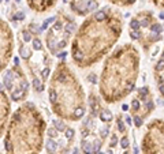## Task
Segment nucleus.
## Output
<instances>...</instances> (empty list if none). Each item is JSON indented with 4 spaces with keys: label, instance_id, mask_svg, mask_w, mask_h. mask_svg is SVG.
<instances>
[{
    "label": "nucleus",
    "instance_id": "obj_34",
    "mask_svg": "<svg viewBox=\"0 0 164 154\" xmlns=\"http://www.w3.org/2000/svg\"><path fill=\"white\" fill-rule=\"evenodd\" d=\"M16 1H19V0H16Z\"/></svg>",
    "mask_w": 164,
    "mask_h": 154
},
{
    "label": "nucleus",
    "instance_id": "obj_29",
    "mask_svg": "<svg viewBox=\"0 0 164 154\" xmlns=\"http://www.w3.org/2000/svg\"><path fill=\"white\" fill-rule=\"evenodd\" d=\"M14 64H15V66H19V59H18V57H14Z\"/></svg>",
    "mask_w": 164,
    "mask_h": 154
},
{
    "label": "nucleus",
    "instance_id": "obj_8",
    "mask_svg": "<svg viewBox=\"0 0 164 154\" xmlns=\"http://www.w3.org/2000/svg\"><path fill=\"white\" fill-rule=\"evenodd\" d=\"M8 115H10V101L3 90V91H0V136L6 128Z\"/></svg>",
    "mask_w": 164,
    "mask_h": 154
},
{
    "label": "nucleus",
    "instance_id": "obj_33",
    "mask_svg": "<svg viewBox=\"0 0 164 154\" xmlns=\"http://www.w3.org/2000/svg\"><path fill=\"white\" fill-rule=\"evenodd\" d=\"M125 154H129V153H127V151H126V153H125Z\"/></svg>",
    "mask_w": 164,
    "mask_h": 154
},
{
    "label": "nucleus",
    "instance_id": "obj_1",
    "mask_svg": "<svg viewBox=\"0 0 164 154\" xmlns=\"http://www.w3.org/2000/svg\"><path fill=\"white\" fill-rule=\"evenodd\" d=\"M122 33V16L111 7L92 13L82 23L71 45L73 60L79 67H90L97 63L119 40Z\"/></svg>",
    "mask_w": 164,
    "mask_h": 154
},
{
    "label": "nucleus",
    "instance_id": "obj_12",
    "mask_svg": "<svg viewBox=\"0 0 164 154\" xmlns=\"http://www.w3.org/2000/svg\"><path fill=\"white\" fill-rule=\"evenodd\" d=\"M109 1L119 7H129V6H133L137 0H109Z\"/></svg>",
    "mask_w": 164,
    "mask_h": 154
},
{
    "label": "nucleus",
    "instance_id": "obj_27",
    "mask_svg": "<svg viewBox=\"0 0 164 154\" xmlns=\"http://www.w3.org/2000/svg\"><path fill=\"white\" fill-rule=\"evenodd\" d=\"M122 109L125 111V112H127V111H129V105H127V104H123V105H122Z\"/></svg>",
    "mask_w": 164,
    "mask_h": 154
},
{
    "label": "nucleus",
    "instance_id": "obj_11",
    "mask_svg": "<svg viewBox=\"0 0 164 154\" xmlns=\"http://www.w3.org/2000/svg\"><path fill=\"white\" fill-rule=\"evenodd\" d=\"M58 142L55 141V139L52 138H48V141H47V143H45V149L49 151V153H55V151L58 150Z\"/></svg>",
    "mask_w": 164,
    "mask_h": 154
},
{
    "label": "nucleus",
    "instance_id": "obj_25",
    "mask_svg": "<svg viewBox=\"0 0 164 154\" xmlns=\"http://www.w3.org/2000/svg\"><path fill=\"white\" fill-rule=\"evenodd\" d=\"M116 143H118V138H116V135H112V142H111V147L116 146Z\"/></svg>",
    "mask_w": 164,
    "mask_h": 154
},
{
    "label": "nucleus",
    "instance_id": "obj_4",
    "mask_svg": "<svg viewBox=\"0 0 164 154\" xmlns=\"http://www.w3.org/2000/svg\"><path fill=\"white\" fill-rule=\"evenodd\" d=\"M48 97L53 112L65 120L78 122L86 112L84 89L66 63H59L55 70Z\"/></svg>",
    "mask_w": 164,
    "mask_h": 154
},
{
    "label": "nucleus",
    "instance_id": "obj_13",
    "mask_svg": "<svg viewBox=\"0 0 164 154\" xmlns=\"http://www.w3.org/2000/svg\"><path fill=\"white\" fill-rule=\"evenodd\" d=\"M53 123V128L56 131H60V132H65V130L67 128V125L63 123V120H52Z\"/></svg>",
    "mask_w": 164,
    "mask_h": 154
},
{
    "label": "nucleus",
    "instance_id": "obj_10",
    "mask_svg": "<svg viewBox=\"0 0 164 154\" xmlns=\"http://www.w3.org/2000/svg\"><path fill=\"white\" fill-rule=\"evenodd\" d=\"M100 116V119H101V122H105V123H109V122H112L114 120V115L111 111L108 109H101L99 113Z\"/></svg>",
    "mask_w": 164,
    "mask_h": 154
},
{
    "label": "nucleus",
    "instance_id": "obj_6",
    "mask_svg": "<svg viewBox=\"0 0 164 154\" xmlns=\"http://www.w3.org/2000/svg\"><path fill=\"white\" fill-rule=\"evenodd\" d=\"M13 44L14 38L10 26L3 19H0V71H3L10 61L13 53Z\"/></svg>",
    "mask_w": 164,
    "mask_h": 154
},
{
    "label": "nucleus",
    "instance_id": "obj_15",
    "mask_svg": "<svg viewBox=\"0 0 164 154\" xmlns=\"http://www.w3.org/2000/svg\"><path fill=\"white\" fill-rule=\"evenodd\" d=\"M131 109L134 111L135 115L138 113V111L141 109V102H140V99H137V98L133 99V101H131Z\"/></svg>",
    "mask_w": 164,
    "mask_h": 154
},
{
    "label": "nucleus",
    "instance_id": "obj_5",
    "mask_svg": "<svg viewBox=\"0 0 164 154\" xmlns=\"http://www.w3.org/2000/svg\"><path fill=\"white\" fill-rule=\"evenodd\" d=\"M3 86L10 91L13 101H22L29 93L30 83L27 82L19 66H15L14 68H7L6 70L3 77Z\"/></svg>",
    "mask_w": 164,
    "mask_h": 154
},
{
    "label": "nucleus",
    "instance_id": "obj_30",
    "mask_svg": "<svg viewBox=\"0 0 164 154\" xmlns=\"http://www.w3.org/2000/svg\"><path fill=\"white\" fill-rule=\"evenodd\" d=\"M73 154H79V149H77V147H75L74 150H73Z\"/></svg>",
    "mask_w": 164,
    "mask_h": 154
},
{
    "label": "nucleus",
    "instance_id": "obj_22",
    "mask_svg": "<svg viewBox=\"0 0 164 154\" xmlns=\"http://www.w3.org/2000/svg\"><path fill=\"white\" fill-rule=\"evenodd\" d=\"M152 3L156 7H159L160 10H163V0H152Z\"/></svg>",
    "mask_w": 164,
    "mask_h": 154
},
{
    "label": "nucleus",
    "instance_id": "obj_31",
    "mask_svg": "<svg viewBox=\"0 0 164 154\" xmlns=\"http://www.w3.org/2000/svg\"><path fill=\"white\" fill-rule=\"evenodd\" d=\"M99 154H104V153H103V151H99Z\"/></svg>",
    "mask_w": 164,
    "mask_h": 154
},
{
    "label": "nucleus",
    "instance_id": "obj_23",
    "mask_svg": "<svg viewBox=\"0 0 164 154\" xmlns=\"http://www.w3.org/2000/svg\"><path fill=\"white\" fill-rule=\"evenodd\" d=\"M14 18H15V21H22L23 18H25V14H23L22 11H19V13L15 14V16H14Z\"/></svg>",
    "mask_w": 164,
    "mask_h": 154
},
{
    "label": "nucleus",
    "instance_id": "obj_18",
    "mask_svg": "<svg viewBox=\"0 0 164 154\" xmlns=\"http://www.w3.org/2000/svg\"><path fill=\"white\" fill-rule=\"evenodd\" d=\"M142 124H144V120H142L138 115H135V116H134V125L137 127V128H140Z\"/></svg>",
    "mask_w": 164,
    "mask_h": 154
},
{
    "label": "nucleus",
    "instance_id": "obj_28",
    "mask_svg": "<svg viewBox=\"0 0 164 154\" xmlns=\"http://www.w3.org/2000/svg\"><path fill=\"white\" fill-rule=\"evenodd\" d=\"M126 123H127V124H131V117H130V116H126Z\"/></svg>",
    "mask_w": 164,
    "mask_h": 154
},
{
    "label": "nucleus",
    "instance_id": "obj_32",
    "mask_svg": "<svg viewBox=\"0 0 164 154\" xmlns=\"http://www.w3.org/2000/svg\"><path fill=\"white\" fill-rule=\"evenodd\" d=\"M108 153H109V154H112V151H111V150H109V151H108Z\"/></svg>",
    "mask_w": 164,
    "mask_h": 154
},
{
    "label": "nucleus",
    "instance_id": "obj_16",
    "mask_svg": "<svg viewBox=\"0 0 164 154\" xmlns=\"http://www.w3.org/2000/svg\"><path fill=\"white\" fill-rule=\"evenodd\" d=\"M49 74H51V68L49 67H45V68H42V71H41V78H42V80H47L49 78Z\"/></svg>",
    "mask_w": 164,
    "mask_h": 154
},
{
    "label": "nucleus",
    "instance_id": "obj_3",
    "mask_svg": "<svg viewBox=\"0 0 164 154\" xmlns=\"http://www.w3.org/2000/svg\"><path fill=\"white\" fill-rule=\"evenodd\" d=\"M45 122L33 102H26L14 112L4 139L8 154H37L42 144Z\"/></svg>",
    "mask_w": 164,
    "mask_h": 154
},
{
    "label": "nucleus",
    "instance_id": "obj_21",
    "mask_svg": "<svg viewBox=\"0 0 164 154\" xmlns=\"http://www.w3.org/2000/svg\"><path fill=\"white\" fill-rule=\"evenodd\" d=\"M118 130H119L120 132H125L126 131V127H125V123H123V120H118Z\"/></svg>",
    "mask_w": 164,
    "mask_h": 154
},
{
    "label": "nucleus",
    "instance_id": "obj_19",
    "mask_svg": "<svg viewBox=\"0 0 164 154\" xmlns=\"http://www.w3.org/2000/svg\"><path fill=\"white\" fill-rule=\"evenodd\" d=\"M129 139H127V136H123L122 138V141H120V146H122L123 149H127L129 147Z\"/></svg>",
    "mask_w": 164,
    "mask_h": 154
},
{
    "label": "nucleus",
    "instance_id": "obj_9",
    "mask_svg": "<svg viewBox=\"0 0 164 154\" xmlns=\"http://www.w3.org/2000/svg\"><path fill=\"white\" fill-rule=\"evenodd\" d=\"M26 1H27L30 8L37 11V13H44L58 3V0H26Z\"/></svg>",
    "mask_w": 164,
    "mask_h": 154
},
{
    "label": "nucleus",
    "instance_id": "obj_24",
    "mask_svg": "<svg viewBox=\"0 0 164 154\" xmlns=\"http://www.w3.org/2000/svg\"><path fill=\"white\" fill-rule=\"evenodd\" d=\"M56 56H58V57L59 59H65L66 57V56H67V52H66V51H62V52H58V53H56Z\"/></svg>",
    "mask_w": 164,
    "mask_h": 154
},
{
    "label": "nucleus",
    "instance_id": "obj_2",
    "mask_svg": "<svg viewBox=\"0 0 164 154\" xmlns=\"http://www.w3.org/2000/svg\"><path fill=\"white\" fill-rule=\"evenodd\" d=\"M138 66V52L130 44L119 46L107 57L100 79V93L107 102L120 101L134 91Z\"/></svg>",
    "mask_w": 164,
    "mask_h": 154
},
{
    "label": "nucleus",
    "instance_id": "obj_7",
    "mask_svg": "<svg viewBox=\"0 0 164 154\" xmlns=\"http://www.w3.org/2000/svg\"><path fill=\"white\" fill-rule=\"evenodd\" d=\"M70 10L77 15H86L99 10V0H70Z\"/></svg>",
    "mask_w": 164,
    "mask_h": 154
},
{
    "label": "nucleus",
    "instance_id": "obj_26",
    "mask_svg": "<svg viewBox=\"0 0 164 154\" xmlns=\"http://www.w3.org/2000/svg\"><path fill=\"white\" fill-rule=\"evenodd\" d=\"M89 80H90V82H92V83H96V82H97V78H96V75H94V74L89 75Z\"/></svg>",
    "mask_w": 164,
    "mask_h": 154
},
{
    "label": "nucleus",
    "instance_id": "obj_17",
    "mask_svg": "<svg viewBox=\"0 0 164 154\" xmlns=\"http://www.w3.org/2000/svg\"><path fill=\"white\" fill-rule=\"evenodd\" d=\"M55 19H56V16H51V18H48V19H45V21H44V23H42L41 30L48 29V25H49V23H53V22H55Z\"/></svg>",
    "mask_w": 164,
    "mask_h": 154
},
{
    "label": "nucleus",
    "instance_id": "obj_20",
    "mask_svg": "<svg viewBox=\"0 0 164 154\" xmlns=\"http://www.w3.org/2000/svg\"><path fill=\"white\" fill-rule=\"evenodd\" d=\"M109 128L108 127H103V128H101V131H100V135H101V138H107V136H108V134H109Z\"/></svg>",
    "mask_w": 164,
    "mask_h": 154
},
{
    "label": "nucleus",
    "instance_id": "obj_14",
    "mask_svg": "<svg viewBox=\"0 0 164 154\" xmlns=\"http://www.w3.org/2000/svg\"><path fill=\"white\" fill-rule=\"evenodd\" d=\"M81 146H82V150H84L85 154H93V151H92V144H90L89 142L82 141L81 142Z\"/></svg>",
    "mask_w": 164,
    "mask_h": 154
}]
</instances>
